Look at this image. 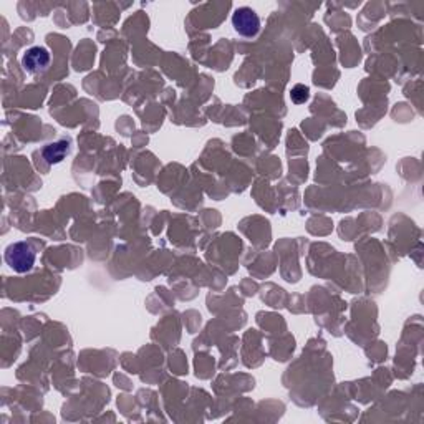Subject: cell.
<instances>
[{"label": "cell", "mask_w": 424, "mask_h": 424, "mask_svg": "<svg viewBox=\"0 0 424 424\" xmlns=\"http://www.w3.org/2000/svg\"><path fill=\"white\" fill-rule=\"evenodd\" d=\"M36 259L35 249L29 242H13L6 250V262L7 266L18 273L30 272Z\"/></svg>", "instance_id": "1"}, {"label": "cell", "mask_w": 424, "mask_h": 424, "mask_svg": "<svg viewBox=\"0 0 424 424\" xmlns=\"http://www.w3.org/2000/svg\"><path fill=\"white\" fill-rule=\"evenodd\" d=\"M232 25L235 32L242 36H255L261 30V18L257 12L250 7L235 8L234 15H232Z\"/></svg>", "instance_id": "2"}, {"label": "cell", "mask_w": 424, "mask_h": 424, "mask_svg": "<svg viewBox=\"0 0 424 424\" xmlns=\"http://www.w3.org/2000/svg\"><path fill=\"white\" fill-rule=\"evenodd\" d=\"M22 65L29 73H42L50 65V52L45 47H32L24 53Z\"/></svg>", "instance_id": "3"}, {"label": "cell", "mask_w": 424, "mask_h": 424, "mask_svg": "<svg viewBox=\"0 0 424 424\" xmlns=\"http://www.w3.org/2000/svg\"><path fill=\"white\" fill-rule=\"evenodd\" d=\"M68 151H70V144H68L67 141H60V143L48 144L47 148L43 149V158L47 159L48 164L60 163L62 159L67 156Z\"/></svg>", "instance_id": "4"}, {"label": "cell", "mask_w": 424, "mask_h": 424, "mask_svg": "<svg viewBox=\"0 0 424 424\" xmlns=\"http://www.w3.org/2000/svg\"><path fill=\"white\" fill-rule=\"evenodd\" d=\"M308 97H310V90L305 85H297V86H294V88H292L290 98H292V102H294V103L302 104V103L307 102Z\"/></svg>", "instance_id": "5"}]
</instances>
